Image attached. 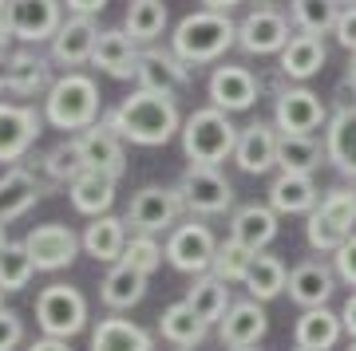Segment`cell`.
Here are the masks:
<instances>
[{
  "instance_id": "1",
  "label": "cell",
  "mask_w": 356,
  "mask_h": 351,
  "mask_svg": "<svg viewBox=\"0 0 356 351\" xmlns=\"http://www.w3.org/2000/svg\"><path fill=\"white\" fill-rule=\"evenodd\" d=\"M103 123L111 126L123 142L135 146H166L175 135H182V114H178L175 95H159V91L135 87L127 99H119L111 111L103 114Z\"/></svg>"
},
{
  "instance_id": "2",
  "label": "cell",
  "mask_w": 356,
  "mask_h": 351,
  "mask_svg": "<svg viewBox=\"0 0 356 351\" xmlns=\"http://www.w3.org/2000/svg\"><path fill=\"white\" fill-rule=\"evenodd\" d=\"M234 44H238V24L229 20V12H210V8H198V12L182 16L175 24V36H170L175 55L186 60L191 67L222 60Z\"/></svg>"
},
{
  "instance_id": "3",
  "label": "cell",
  "mask_w": 356,
  "mask_h": 351,
  "mask_svg": "<svg viewBox=\"0 0 356 351\" xmlns=\"http://www.w3.org/2000/svg\"><path fill=\"white\" fill-rule=\"evenodd\" d=\"M44 119L56 130L83 135L88 126L99 123V87L83 71H64L44 95Z\"/></svg>"
},
{
  "instance_id": "4",
  "label": "cell",
  "mask_w": 356,
  "mask_h": 351,
  "mask_svg": "<svg viewBox=\"0 0 356 351\" xmlns=\"http://www.w3.org/2000/svg\"><path fill=\"white\" fill-rule=\"evenodd\" d=\"M238 126L229 123L226 111L218 107H198L194 114H186L182 123V154L191 166H222L226 158H234L238 151Z\"/></svg>"
},
{
  "instance_id": "5",
  "label": "cell",
  "mask_w": 356,
  "mask_h": 351,
  "mask_svg": "<svg viewBox=\"0 0 356 351\" xmlns=\"http://www.w3.org/2000/svg\"><path fill=\"white\" fill-rule=\"evenodd\" d=\"M36 324L44 336H56V339H72L88 327V300L83 292L72 289V284H48L40 289L36 296Z\"/></svg>"
},
{
  "instance_id": "6",
  "label": "cell",
  "mask_w": 356,
  "mask_h": 351,
  "mask_svg": "<svg viewBox=\"0 0 356 351\" xmlns=\"http://www.w3.org/2000/svg\"><path fill=\"white\" fill-rule=\"evenodd\" d=\"M186 209V201L178 194V186H143L131 198L123 221L131 225V233H170L178 225V217Z\"/></svg>"
},
{
  "instance_id": "7",
  "label": "cell",
  "mask_w": 356,
  "mask_h": 351,
  "mask_svg": "<svg viewBox=\"0 0 356 351\" xmlns=\"http://www.w3.org/2000/svg\"><path fill=\"white\" fill-rule=\"evenodd\" d=\"M178 194L198 217H222L234 209V186L218 166H186L178 178Z\"/></svg>"
},
{
  "instance_id": "8",
  "label": "cell",
  "mask_w": 356,
  "mask_h": 351,
  "mask_svg": "<svg viewBox=\"0 0 356 351\" xmlns=\"http://www.w3.org/2000/svg\"><path fill=\"white\" fill-rule=\"evenodd\" d=\"M163 249H166V261L175 264L178 273L202 276V273H210V264H214L218 237H214V229L206 225V221L191 217V221H182V225H175L170 233H166Z\"/></svg>"
},
{
  "instance_id": "9",
  "label": "cell",
  "mask_w": 356,
  "mask_h": 351,
  "mask_svg": "<svg viewBox=\"0 0 356 351\" xmlns=\"http://www.w3.org/2000/svg\"><path fill=\"white\" fill-rule=\"evenodd\" d=\"M273 126L281 135H317V130L329 126V107L317 91L285 87L273 99Z\"/></svg>"
},
{
  "instance_id": "10",
  "label": "cell",
  "mask_w": 356,
  "mask_h": 351,
  "mask_svg": "<svg viewBox=\"0 0 356 351\" xmlns=\"http://www.w3.org/2000/svg\"><path fill=\"white\" fill-rule=\"evenodd\" d=\"M44 111L28 103H0V166H16L44 130Z\"/></svg>"
},
{
  "instance_id": "11",
  "label": "cell",
  "mask_w": 356,
  "mask_h": 351,
  "mask_svg": "<svg viewBox=\"0 0 356 351\" xmlns=\"http://www.w3.org/2000/svg\"><path fill=\"white\" fill-rule=\"evenodd\" d=\"M206 95H210V107L226 114H238V111H250L261 95V79L242 67V63H222L214 67V76L206 83Z\"/></svg>"
},
{
  "instance_id": "12",
  "label": "cell",
  "mask_w": 356,
  "mask_h": 351,
  "mask_svg": "<svg viewBox=\"0 0 356 351\" xmlns=\"http://www.w3.org/2000/svg\"><path fill=\"white\" fill-rule=\"evenodd\" d=\"M293 40L289 32V16L277 12V8H254V12H245V20L238 24V48L250 51V55H273V51H285V44Z\"/></svg>"
},
{
  "instance_id": "13",
  "label": "cell",
  "mask_w": 356,
  "mask_h": 351,
  "mask_svg": "<svg viewBox=\"0 0 356 351\" xmlns=\"http://www.w3.org/2000/svg\"><path fill=\"white\" fill-rule=\"evenodd\" d=\"M24 245H28V252H32V261H36L40 273H60V268H67V264L79 257V249H83V241H79L64 221L36 225L24 237Z\"/></svg>"
},
{
  "instance_id": "14",
  "label": "cell",
  "mask_w": 356,
  "mask_h": 351,
  "mask_svg": "<svg viewBox=\"0 0 356 351\" xmlns=\"http://www.w3.org/2000/svg\"><path fill=\"white\" fill-rule=\"evenodd\" d=\"M135 83L143 91H159V95H178L191 83V63L178 60L175 48H143L139 67H135Z\"/></svg>"
},
{
  "instance_id": "15",
  "label": "cell",
  "mask_w": 356,
  "mask_h": 351,
  "mask_svg": "<svg viewBox=\"0 0 356 351\" xmlns=\"http://www.w3.org/2000/svg\"><path fill=\"white\" fill-rule=\"evenodd\" d=\"M95 44H99V24H95V16H67L60 32L51 36V63H60L67 71H76L83 63H91L95 55Z\"/></svg>"
},
{
  "instance_id": "16",
  "label": "cell",
  "mask_w": 356,
  "mask_h": 351,
  "mask_svg": "<svg viewBox=\"0 0 356 351\" xmlns=\"http://www.w3.org/2000/svg\"><path fill=\"white\" fill-rule=\"evenodd\" d=\"M64 24V0H13V40L51 44Z\"/></svg>"
},
{
  "instance_id": "17",
  "label": "cell",
  "mask_w": 356,
  "mask_h": 351,
  "mask_svg": "<svg viewBox=\"0 0 356 351\" xmlns=\"http://www.w3.org/2000/svg\"><path fill=\"white\" fill-rule=\"evenodd\" d=\"M289 300L305 312V308H329L332 292H337V268L325 261H301L297 268H289Z\"/></svg>"
},
{
  "instance_id": "18",
  "label": "cell",
  "mask_w": 356,
  "mask_h": 351,
  "mask_svg": "<svg viewBox=\"0 0 356 351\" xmlns=\"http://www.w3.org/2000/svg\"><path fill=\"white\" fill-rule=\"evenodd\" d=\"M277 142H281V130L273 123H250L242 126V135H238V151H234V162L242 174H269L273 166H277Z\"/></svg>"
},
{
  "instance_id": "19",
  "label": "cell",
  "mask_w": 356,
  "mask_h": 351,
  "mask_svg": "<svg viewBox=\"0 0 356 351\" xmlns=\"http://www.w3.org/2000/svg\"><path fill=\"white\" fill-rule=\"evenodd\" d=\"M325 154H329V162H332L337 174L356 182V99L341 103V107L329 114V126H325Z\"/></svg>"
},
{
  "instance_id": "20",
  "label": "cell",
  "mask_w": 356,
  "mask_h": 351,
  "mask_svg": "<svg viewBox=\"0 0 356 351\" xmlns=\"http://www.w3.org/2000/svg\"><path fill=\"white\" fill-rule=\"evenodd\" d=\"M266 332H269V316H266V308H261V300H234L229 312L222 316V324H218V339H222L229 351L257 348Z\"/></svg>"
},
{
  "instance_id": "21",
  "label": "cell",
  "mask_w": 356,
  "mask_h": 351,
  "mask_svg": "<svg viewBox=\"0 0 356 351\" xmlns=\"http://www.w3.org/2000/svg\"><path fill=\"white\" fill-rule=\"evenodd\" d=\"M91 67H99L103 76H111V79H135L139 44L131 40L127 28H103L99 44H95V55H91Z\"/></svg>"
},
{
  "instance_id": "22",
  "label": "cell",
  "mask_w": 356,
  "mask_h": 351,
  "mask_svg": "<svg viewBox=\"0 0 356 351\" xmlns=\"http://www.w3.org/2000/svg\"><path fill=\"white\" fill-rule=\"evenodd\" d=\"M79 146H83V162H88V170H99V174H111V178L127 174V151H123V138L115 135L103 119L79 135Z\"/></svg>"
},
{
  "instance_id": "23",
  "label": "cell",
  "mask_w": 356,
  "mask_h": 351,
  "mask_svg": "<svg viewBox=\"0 0 356 351\" xmlns=\"http://www.w3.org/2000/svg\"><path fill=\"white\" fill-rule=\"evenodd\" d=\"M44 194H48V186H44L32 170H24V166H8V170L0 174V225H8V221H16V217H24Z\"/></svg>"
},
{
  "instance_id": "24",
  "label": "cell",
  "mask_w": 356,
  "mask_h": 351,
  "mask_svg": "<svg viewBox=\"0 0 356 351\" xmlns=\"http://www.w3.org/2000/svg\"><path fill=\"white\" fill-rule=\"evenodd\" d=\"M51 60L32 48L8 51V91L16 99H32V95H48L51 91Z\"/></svg>"
},
{
  "instance_id": "25",
  "label": "cell",
  "mask_w": 356,
  "mask_h": 351,
  "mask_svg": "<svg viewBox=\"0 0 356 351\" xmlns=\"http://www.w3.org/2000/svg\"><path fill=\"white\" fill-rule=\"evenodd\" d=\"M269 205L277 214H313L321 205V189L313 182V174H289V170H277V178L269 182Z\"/></svg>"
},
{
  "instance_id": "26",
  "label": "cell",
  "mask_w": 356,
  "mask_h": 351,
  "mask_svg": "<svg viewBox=\"0 0 356 351\" xmlns=\"http://www.w3.org/2000/svg\"><path fill=\"white\" fill-rule=\"evenodd\" d=\"M344 336V320L332 308H305L293 324V343L305 351H332Z\"/></svg>"
},
{
  "instance_id": "27",
  "label": "cell",
  "mask_w": 356,
  "mask_h": 351,
  "mask_svg": "<svg viewBox=\"0 0 356 351\" xmlns=\"http://www.w3.org/2000/svg\"><path fill=\"white\" fill-rule=\"evenodd\" d=\"M154 339L147 327H139L127 316H103L99 324L91 327V351H151Z\"/></svg>"
},
{
  "instance_id": "28",
  "label": "cell",
  "mask_w": 356,
  "mask_h": 351,
  "mask_svg": "<svg viewBox=\"0 0 356 351\" xmlns=\"http://www.w3.org/2000/svg\"><path fill=\"white\" fill-rule=\"evenodd\" d=\"M83 252L95 257L103 264H119L123 261V252H127V221L115 214H103V217H91V225L83 229Z\"/></svg>"
},
{
  "instance_id": "29",
  "label": "cell",
  "mask_w": 356,
  "mask_h": 351,
  "mask_svg": "<svg viewBox=\"0 0 356 351\" xmlns=\"http://www.w3.org/2000/svg\"><path fill=\"white\" fill-rule=\"evenodd\" d=\"M229 237L242 241L245 249L266 252V245L277 237V209L273 205H257V201L234 209V217H229Z\"/></svg>"
},
{
  "instance_id": "30",
  "label": "cell",
  "mask_w": 356,
  "mask_h": 351,
  "mask_svg": "<svg viewBox=\"0 0 356 351\" xmlns=\"http://www.w3.org/2000/svg\"><path fill=\"white\" fill-rule=\"evenodd\" d=\"M147 280H151L147 273L131 268L127 261H119V264H111V273L103 276L99 300L107 304L111 312H127V308H135V304L147 296Z\"/></svg>"
},
{
  "instance_id": "31",
  "label": "cell",
  "mask_w": 356,
  "mask_h": 351,
  "mask_svg": "<svg viewBox=\"0 0 356 351\" xmlns=\"http://www.w3.org/2000/svg\"><path fill=\"white\" fill-rule=\"evenodd\" d=\"M115 182H119V178H111V174L83 170V174L67 186V198H72V205H76L83 217H103V214H111V205H115Z\"/></svg>"
},
{
  "instance_id": "32",
  "label": "cell",
  "mask_w": 356,
  "mask_h": 351,
  "mask_svg": "<svg viewBox=\"0 0 356 351\" xmlns=\"http://www.w3.org/2000/svg\"><path fill=\"white\" fill-rule=\"evenodd\" d=\"M325 60H329V48H325V40L321 36H305V32H297V36L285 44V51H281V76L285 79H313L325 67Z\"/></svg>"
},
{
  "instance_id": "33",
  "label": "cell",
  "mask_w": 356,
  "mask_h": 351,
  "mask_svg": "<svg viewBox=\"0 0 356 351\" xmlns=\"http://www.w3.org/2000/svg\"><path fill=\"white\" fill-rule=\"evenodd\" d=\"M182 300L194 308V316L202 320V324H222V316L229 312V284L226 280H218L214 273H202L194 276V284L186 289V296Z\"/></svg>"
},
{
  "instance_id": "34",
  "label": "cell",
  "mask_w": 356,
  "mask_h": 351,
  "mask_svg": "<svg viewBox=\"0 0 356 351\" xmlns=\"http://www.w3.org/2000/svg\"><path fill=\"white\" fill-rule=\"evenodd\" d=\"M321 162H329V154H325V138H317V135H281V142H277V170H289V174H313Z\"/></svg>"
},
{
  "instance_id": "35",
  "label": "cell",
  "mask_w": 356,
  "mask_h": 351,
  "mask_svg": "<svg viewBox=\"0 0 356 351\" xmlns=\"http://www.w3.org/2000/svg\"><path fill=\"white\" fill-rule=\"evenodd\" d=\"M206 332H210V324H202L186 300L170 304V308L159 316V336H163L170 348H198L206 339Z\"/></svg>"
},
{
  "instance_id": "36",
  "label": "cell",
  "mask_w": 356,
  "mask_h": 351,
  "mask_svg": "<svg viewBox=\"0 0 356 351\" xmlns=\"http://www.w3.org/2000/svg\"><path fill=\"white\" fill-rule=\"evenodd\" d=\"M285 284H289V268H285V261L273 257V252H257L254 264H250V273H245L242 289L250 292V300L266 304V300H273V296H281Z\"/></svg>"
},
{
  "instance_id": "37",
  "label": "cell",
  "mask_w": 356,
  "mask_h": 351,
  "mask_svg": "<svg viewBox=\"0 0 356 351\" xmlns=\"http://www.w3.org/2000/svg\"><path fill=\"white\" fill-rule=\"evenodd\" d=\"M40 170H44V178H48L51 186H72V182L88 170V162H83V146H79V135H67L64 142H56L51 151H44Z\"/></svg>"
},
{
  "instance_id": "38",
  "label": "cell",
  "mask_w": 356,
  "mask_h": 351,
  "mask_svg": "<svg viewBox=\"0 0 356 351\" xmlns=\"http://www.w3.org/2000/svg\"><path fill=\"white\" fill-rule=\"evenodd\" d=\"M344 12V0H289V20L305 36H329Z\"/></svg>"
},
{
  "instance_id": "39",
  "label": "cell",
  "mask_w": 356,
  "mask_h": 351,
  "mask_svg": "<svg viewBox=\"0 0 356 351\" xmlns=\"http://www.w3.org/2000/svg\"><path fill=\"white\" fill-rule=\"evenodd\" d=\"M166 20H170V16H166L163 0H131L123 28L131 32V40H135V44H147V48H151L154 40L166 32Z\"/></svg>"
},
{
  "instance_id": "40",
  "label": "cell",
  "mask_w": 356,
  "mask_h": 351,
  "mask_svg": "<svg viewBox=\"0 0 356 351\" xmlns=\"http://www.w3.org/2000/svg\"><path fill=\"white\" fill-rule=\"evenodd\" d=\"M36 261H32V252H28L24 241H8L4 249H0V292H20L28 289V280L36 276Z\"/></svg>"
},
{
  "instance_id": "41",
  "label": "cell",
  "mask_w": 356,
  "mask_h": 351,
  "mask_svg": "<svg viewBox=\"0 0 356 351\" xmlns=\"http://www.w3.org/2000/svg\"><path fill=\"white\" fill-rule=\"evenodd\" d=\"M257 252L245 249L242 241H218V252H214V264H210V273L218 280H226V284H245V273H250V264H254Z\"/></svg>"
},
{
  "instance_id": "42",
  "label": "cell",
  "mask_w": 356,
  "mask_h": 351,
  "mask_svg": "<svg viewBox=\"0 0 356 351\" xmlns=\"http://www.w3.org/2000/svg\"><path fill=\"white\" fill-rule=\"evenodd\" d=\"M321 217H329L337 229L356 233V186H332L317 205Z\"/></svg>"
},
{
  "instance_id": "43",
  "label": "cell",
  "mask_w": 356,
  "mask_h": 351,
  "mask_svg": "<svg viewBox=\"0 0 356 351\" xmlns=\"http://www.w3.org/2000/svg\"><path fill=\"white\" fill-rule=\"evenodd\" d=\"M123 261L131 264V268H139V273H147L151 276L159 264L166 261V249L159 245V241L151 237V233H131V241H127V252H123Z\"/></svg>"
},
{
  "instance_id": "44",
  "label": "cell",
  "mask_w": 356,
  "mask_h": 351,
  "mask_svg": "<svg viewBox=\"0 0 356 351\" xmlns=\"http://www.w3.org/2000/svg\"><path fill=\"white\" fill-rule=\"evenodd\" d=\"M332 268H337V280H344V284L356 292V233L332 252Z\"/></svg>"
},
{
  "instance_id": "45",
  "label": "cell",
  "mask_w": 356,
  "mask_h": 351,
  "mask_svg": "<svg viewBox=\"0 0 356 351\" xmlns=\"http://www.w3.org/2000/svg\"><path fill=\"white\" fill-rule=\"evenodd\" d=\"M24 343V320L13 308H0V351H16Z\"/></svg>"
},
{
  "instance_id": "46",
  "label": "cell",
  "mask_w": 356,
  "mask_h": 351,
  "mask_svg": "<svg viewBox=\"0 0 356 351\" xmlns=\"http://www.w3.org/2000/svg\"><path fill=\"white\" fill-rule=\"evenodd\" d=\"M332 36H337V44H341L348 55H356V4H344L341 20H337V28H332Z\"/></svg>"
},
{
  "instance_id": "47",
  "label": "cell",
  "mask_w": 356,
  "mask_h": 351,
  "mask_svg": "<svg viewBox=\"0 0 356 351\" xmlns=\"http://www.w3.org/2000/svg\"><path fill=\"white\" fill-rule=\"evenodd\" d=\"M64 4L72 16H99L107 8V0H64Z\"/></svg>"
},
{
  "instance_id": "48",
  "label": "cell",
  "mask_w": 356,
  "mask_h": 351,
  "mask_svg": "<svg viewBox=\"0 0 356 351\" xmlns=\"http://www.w3.org/2000/svg\"><path fill=\"white\" fill-rule=\"evenodd\" d=\"M13 40V0H0V48Z\"/></svg>"
},
{
  "instance_id": "49",
  "label": "cell",
  "mask_w": 356,
  "mask_h": 351,
  "mask_svg": "<svg viewBox=\"0 0 356 351\" xmlns=\"http://www.w3.org/2000/svg\"><path fill=\"white\" fill-rule=\"evenodd\" d=\"M28 351H72V343L67 339H56V336H44L36 343H28Z\"/></svg>"
},
{
  "instance_id": "50",
  "label": "cell",
  "mask_w": 356,
  "mask_h": 351,
  "mask_svg": "<svg viewBox=\"0 0 356 351\" xmlns=\"http://www.w3.org/2000/svg\"><path fill=\"white\" fill-rule=\"evenodd\" d=\"M341 320H344V332L356 339V292L344 300V308H341Z\"/></svg>"
},
{
  "instance_id": "51",
  "label": "cell",
  "mask_w": 356,
  "mask_h": 351,
  "mask_svg": "<svg viewBox=\"0 0 356 351\" xmlns=\"http://www.w3.org/2000/svg\"><path fill=\"white\" fill-rule=\"evenodd\" d=\"M242 0H202V8H210V12H229V8H238Z\"/></svg>"
},
{
  "instance_id": "52",
  "label": "cell",
  "mask_w": 356,
  "mask_h": 351,
  "mask_svg": "<svg viewBox=\"0 0 356 351\" xmlns=\"http://www.w3.org/2000/svg\"><path fill=\"white\" fill-rule=\"evenodd\" d=\"M0 91H8V51L0 48Z\"/></svg>"
},
{
  "instance_id": "53",
  "label": "cell",
  "mask_w": 356,
  "mask_h": 351,
  "mask_svg": "<svg viewBox=\"0 0 356 351\" xmlns=\"http://www.w3.org/2000/svg\"><path fill=\"white\" fill-rule=\"evenodd\" d=\"M348 83H353V91H356V55H353V63H348Z\"/></svg>"
},
{
  "instance_id": "54",
  "label": "cell",
  "mask_w": 356,
  "mask_h": 351,
  "mask_svg": "<svg viewBox=\"0 0 356 351\" xmlns=\"http://www.w3.org/2000/svg\"><path fill=\"white\" fill-rule=\"evenodd\" d=\"M4 245H8V237H4V225H0V249H4Z\"/></svg>"
},
{
  "instance_id": "55",
  "label": "cell",
  "mask_w": 356,
  "mask_h": 351,
  "mask_svg": "<svg viewBox=\"0 0 356 351\" xmlns=\"http://www.w3.org/2000/svg\"><path fill=\"white\" fill-rule=\"evenodd\" d=\"M348 351H356V339H353V343H348Z\"/></svg>"
},
{
  "instance_id": "56",
  "label": "cell",
  "mask_w": 356,
  "mask_h": 351,
  "mask_svg": "<svg viewBox=\"0 0 356 351\" xmlns=\"http://www.w3.org/2000/svg\"><path fill=\"white\" fill-rule=\"evenodd\" d=\"M175 351H194V348H175Z\"/></svg>"
},
{
  "instance_id": "57",
  "label": "cell",
  "mask_w": 356,
  "mask_h": 351,
  "mask_svg": "<svg viewBox=\"0 0 356 351\" xmlns=\"http://www.w3.org/2000/svg\"><path fill=\"white\" fill-rule=\"evenodd\" d=\"M238 351H257V348H238Z\"/></svg>"
},
{
  "instance_id": "58",
  "label": "cell",
  "mask_w": 356,
  "mask_h": 351,
  "mask_svg": "<svg viewBox=\"0 0 356 351\" xmlns=\"http://www.w3.org/2000/svg\"><path fill=\"white\" fill-rule=\"evenodd\" d=\"M0 308H4V292H0Z\"/></svg>"
},
{
  "instance_id": "59",
  "label": "cell",
  "mask_w": 356,
  "mask_h": 351,
  "mask_svg": "<svg viewBox=\"0 0 356 351\" xmlns=\"http://www.w3.org/2000/svg\"><path fill=\"white\" fill-rule=\"evenodd\" d=\"M344 4H356V0H344Z\"/></svg>"
},
{
  "instance_id": "60",
  "label": "cell",
  "mask_w": 356,
  "mask_h": 351,
  "mask_svg": "<svg viewBox=\"0 0 356 351\" xmlns=\"http://www.w3.org/2000/svg\"><path fill=\"white\" fill-rule=\"evenodd\" d=\"M293 351H305V348H293Z\"/></svg>"
},
{
  "instance_id": "61",
  "label": "cell",
  "mask_w": 356,
  "mask_h": 351,
  "mask_svg": "<svg viewBox=\"0 0 356 351\" xmlns=\"http://www.w3.org/2000/svg\"><path fill=\"white\" fill-rule=\"evenodd\" d=\"M257 4H266V0H257Z\"/></svg>"
}]
</instances>
